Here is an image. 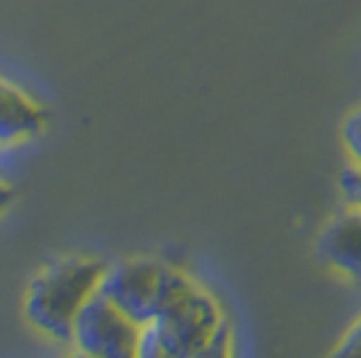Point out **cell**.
<instances>
[{
  "mask_svg": "<svg viewBox=\"0 0 361 358\" xmlns=\"http://www.w3.org/2000/svg\"><path fill=\"white\" fill-rule=\"evenodd\" d=\"M51 113L30 92L0 78V146H25L49 130Z\"/></svg>",
  "mask_w": 361,
  "mask_h": 358,
  "instance_id": "5b68a950",
  "label": "cell"
},
{
  "mask_svg": "<svg viewBox=\"0 0 361 358\" xmlns=\"http://www.w3.org/2000/svg\"><path fill=\"white\" fill-rule=\"evenodd\" d=\"M318 259L340 275L361 283V208L340 213L318 235Z\"/></svg>",
  "mask_w": 361,
  "mask_h": 358,
  "instance_id": "8992f818",
  "label": "cell"
},
{
  "mask_svg": "<svg viewBox=\"0 0 361 358\" xmlns=\"http://www.w3.org/2000/svg\"><path fill=\"white\" fill-rule=\"evenodd\" d=\"M343 143L350 151V156L359 162L361 167V108L353 111L345 121H343Z\"/></svg>",
  "mask_w": 361,
  "mask_h": 358,
  "instance_id": "52a82bcc",
  "label": "cell"
},
{
  "mask_svg": "<svg viewBox=\"0 0 361 358\" xmlns=\"http://www.w3.org/2000/svg\"><path fill=\"white\" fill-rule=\"evenodd\" d=\"M11 202H14V189H11V183L0 178V216L11 208Z\"/></svg>",
  "mask_w": 361,
  "mask_h": 358,
  "instance_id": "30bf717a",
  "label": "cell"
},
{
  "mask_svg": "<svg viewBox=\"0 0 361 358\" xmlns=\"http://www.w3.org/2000/svg\"><path fill=\"white\" fill-rule=\"evenodd\" d=\"M343 192L356 208H361V167L343 173Z\"/></svg>",
  "mask_w": 361,
  "mask_h": 358,
  "instance_id": "9c48e42d",
  "label": "cell"
},
{
  "mask_svg": "<svg viewBox=\"0 0 361 358\" xmlns=\"http://www.w3.org/2000/svg\"><path fill=\"white\" fill-rule=\"evenodd\" d=\"M334 356H340V358H361V321L353 328H350V331H348L345 340H343V345L334 350Z\"/></svg>",
  "mask_w": 361,
  "mask_h": 358,
  "instance_id": "ba28073f",
  "label": "cell"
},
{
  "mask_svg": "<svg viewBox=\"0 0 361 358\" xmlns=\"http://www.w3.org/2000/svg\"><path fill=\"white\" fill-rule=\"evenodd\" d=\"M229 340L232 328L226 323L219 302L195 280L183 278L178 288L167 297L159 315L146 326L140 356H221L226 353L224 342Z\"/></svg>",
  "mask_w": 361,
  "mask_h": 358,
  "instance_id": "6da1fadb",
  "label": "cell"
},
{
  "mask_svg": "<svg viewBox=\"0 0 361 358\" xmlns=\"http://www.w3.org/2000/svg\"><path fill=\"white\" fill-rule=\"evenodd\" d=\"M183 278L180 269L154 259H124L106 269L100 294L140 326H149Z\"/></svg>",
  "mask_w": 361,
  "mask_h": 358,
  "instance_id": "3957f363",
  "label": "cell"
},
{
  "mask_svg": "<svg viewBox=\"0 0 361 358\" xmlns=\"http://www.w3.org/2000/svg\"><path fill=\"white\" fill-rule=\"evenodd\" d=\"M143 334L146 326L121 313L111 299L97 294L78 315L71 342L84 356L135 358L143 353Z\"/></svg>",
  "mask_w": 361,
  "mask_h": 358,
  "instance_id": "277c9868",
  "label": "cell"
},
{
  "mask_svg": "<svg viewBox=\"0 0 361 358\" xmlns=\"http://www.w3.org/2000/svg\"><path fill=\"white\" fill-rule=\"evenodd\" d=\"M106 269L94 256H68L44 267L25 294L27 323L49 340L71 342L81 310L100 294Z\"/></svg>",
  "mask_w": 361,
  "mask_h": 358,
  "instance_id": "7a4b0ae2",
  "label": "cell"
}]
</instances>
